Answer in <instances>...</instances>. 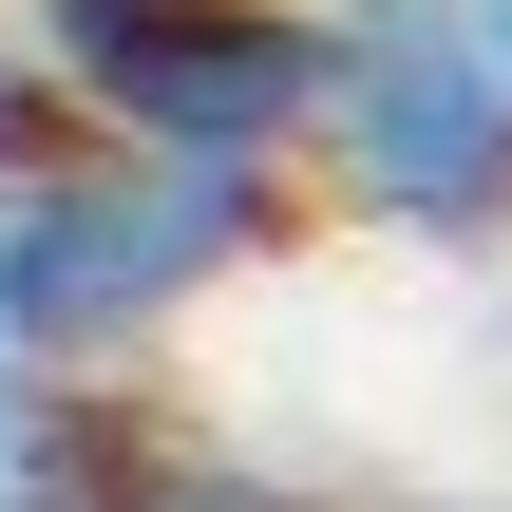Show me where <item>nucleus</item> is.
<instances>
[{
	"label": "nucleus",
	"mask_w": 512,
	"mask_h": 512,
	"mask_svg": "<svg viewBox=\"0 0 512 512\" xmlns=\"http://www.w3.org/2000/svg\"><path fill=\"white\" fill-rule=\"evenodd\" d=\"M38 76L133 152H304V0H38Z\"/></svg>",
	"instance_id": "7ed1b4c3"
},
{
	"label": "nucleus",
	"mask_w": 512,
	"mask_h": 512,
	"mask_svg": "<svg viewBox=\"0 0 512 512\" xmlns=\"http://www.w3.org/2000/svg\"><path fill=\"white\" fill-rule=\"evenodd\" d=\"M38 152H76V95L19 57V76H0V171H38Z\"/></svg>",
	"instance_id": "20e7f679"
},
{
	"label": "nucleus",
	"mask_w": 512,
	"mask_h": 512,
	"mask_svg": "<svg viewBox=\"0 0 512 512\" xmlns=\"http://www.w3.org/2000/svg\"><path fill=\"white\" fill-rule=\"evenodd\" d=\"M304 152L342 209L418 228V247H494L512 228V76L475 0H304Z\"/></svg>",
	"instance_id": "f03ea898"
},
{
	"label": "nucleus",
	"mask_w": 512,
	"mask_h": 512,
	"mask_svg": "<svg viewBox=\"0 0 512 512\" xmlns=\"http://www.w3.org/2000/svg\"><path fill=\"white\" fill-rule=\"evenodd\" d=\"M266 247H285L266 152H133V133L38 152L0 171V380H114L171 304H209Z\"/></svg>",
	"instance_id": "f257e3e1"
},
{
	"label": "nucleus",
	"mask_w": 512,
	"mask_h": 512,
	"mask_svg": "<svg viewBox=\"0 0 512 512\" xmlns=\"http://www.w3.org/2000/svg\"><path fill=\"white\" fill-rule=\"evenodd\" d=\"M475 38H494V76H512V0H475Z\"/></svg>",
	"instance_id": "39448f33"
}]
</instances>
